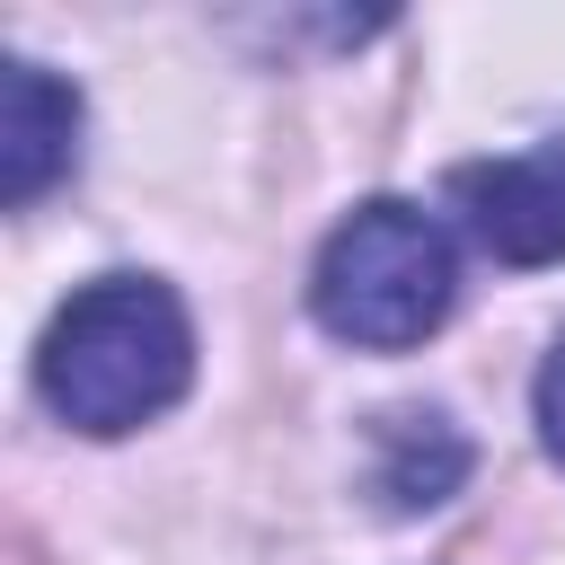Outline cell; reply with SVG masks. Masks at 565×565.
Returning a JSON list of instances; mask_svg holds the SVG:
<instances>
[{
  "mask_svg": "<svg viewBox=\"0 0 565 565\" xmlns=\"http://www.w3.org/2000/svg\"><path fill=\"white\" fill-rule=\"evenodd\" d=\"M539 441H547V459L565 468V335H556V353L539 362Z\"/></svg>",
  "mask_w": 565,
  "mask_h": 565,
  "instance_id": "8992f818",
  "label": "cell"
},
{
  "mask_svg": "<svg viewBox=\"0 0 565 565\" xmlns=\"http://www.w3.org/2000/svg\"><path fill=\"white\" fill-rule=\"evenodd\" d=\"M450 203L468 212V230H477L486 256H503V265H556L565 256V141L450 168Z\"/></svg>",
  "mask_w": 565,
  "mask_h": 565,
  "instance_id": "3957f363",
  "label": "cell"
},
{
  "mask_svg": "<svg viewBox=\"0 0 565 565\" xmlns=\"http://www.w3.org/2000/svg\"><path fill=\"white\" fill-rule=\"evenodd\" d=\"M459 477H468V441H459L441 415H397V424H388V468H380V494H388L397 512L441 503Z\"/></svg>",
  "mask_w": 565,
  "mask_h": 565,
  "instance_id": "5b68a950",
  "label": "cell"
},
{
  "mask_svg": "<svg viewBox=\"0 0 565 565\" xmlns=\"http://www.w3.org/2000/svg\"><path fill=\"white\" fill-rule=\"evenodd\" d=\"M79 150V97L35 71V62H9L0 79V194L9 203H35Z\"/></svg>",
  "mask_w": 565,
  "mask_h": 565,
  "instance_id": "277c9868",
  "label": "cell"
},
{
  "mask_svg": "<svg viewBox=\"0 0 565 565\" xmlns=\"http://www.w3.org/2000/svg\"><path fill=\"white\" fill-rule=\"evenodd\" d=\"M194 380V327L168 282L150 274H106L62 300L35 353V388L62 424L79 433H132L168 415Z\"/></svg>",
  "mask_w": 565,
  "mask_h": 565,
  "instance_id": "6da1fadb",
  "label": "cell"
},
{
  "mask_svg": "<svg viewBox=\"0 0 565 565\" xmlns=\"http://www.w3.org/2000/svg\"><path fill=\"white\" fill-rule=\"evenodd\" d=\"M450 238L415 212V203H362L353 221H335V238L318 247L309 300L327 318V335L362 344V353H406L450 318Z\"/></svg>",
  "mask_w": 565,
  "mask_h": 565,
  "instance_id": "7a4b0ae2",
  "label": "cell"
}]
</instances>
